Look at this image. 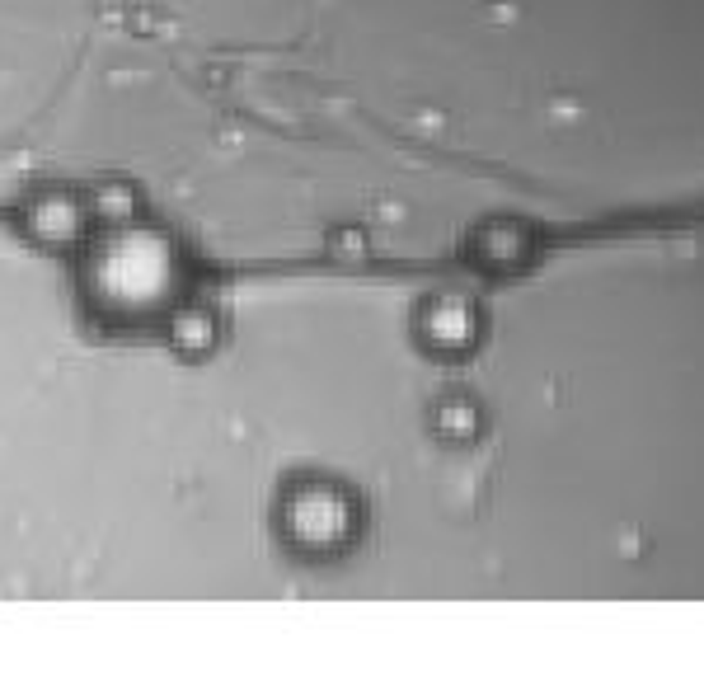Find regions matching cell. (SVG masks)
Segmentation results:
<instances>
[{"mask_svg": "<svg viewBox=\"0 0 704 695\" xmlns=\"http://www.w3.org/2000/svg\"><path fill=\"white\" fill-rule=\"evenodd\" d=\"M338 0H0V109L263 118V85L315 71Z\"/></svg>", "mask_w": 704, "mask_h": 695, "instance_id": "obj_1", "label": "cell"}]
</instances>
